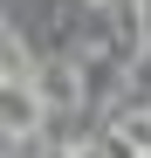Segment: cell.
Masks as SVG:
<instances>
[{
	"label": "cell",
	"instance_id": "cell-1",
	"mask_svg": "<svg viewBox=\"0 0 151 158\" xmlns=\"http://www.w3.org/2000/svg\"><path fill=\"white\" fill-rule=\"evenodd\" d=\"M41 89L35 83H7V96H0V124H7V144L21 151V144H35V131H41Z\"/></svg>",
	"mask_w": 151,
	"mask_h": 158
},
{
	"label": "cell",
	"instance_id": "cell-2",
	"mask_svg": "<svg viewBox=\"0 0 151 158\" xmlns=\"http://www.w3.org/2000/svg\"><path fill=\"white\" fill-rule=\"evenodd\" d=\"M35 89H41V103H48V110H83V69H76V62H41L35 69Z\"/></svg>",
	"mask_w": 151,
	"mask_h": 158
},
{
	"label": "cell",
	"instance_id": "cell-3",
	"mask_svg": "<svg viewBox=\"0 0 151 158\" xmlns=\"http://www.w3.org/2000/svg\"><path fill=\"white\" fill-rule=\"evenodd\" d=\"M117 131H124L137 151H151V110H144V103H137V110H124V117H117Z\"/></svg>",
	"mask_w": 151,
	"mask_h": 158
},
{
	"label": "cell",
	"instance_id": "cell-4",
	"mask_svg": "<svg viewBox=\"0 0 151 158\" xmlns=\"http://www.w3.org/2000/svg\"><path fill=\"white\" fill-rule=\"evenodd\" d=\"M83 7H117V0H83Z\"/></svg>",
	"mask_w": 151,
	"mask_h": 158
},
{
	"label": "cell",
	"instance_id": "cell-5",
	"mask_svg": "<svg viewBox=\"0 0 151 158\" xmlns=\"http://www.w3.org/2000/svg\"><path fill=\"white\" fill-rule=\"evenodd\" d=\"M41 158H76V151H41Z\"/></svg>",
	"mask_w": 151,
	"mask_h": 158
},
{
	"label": "cell",
	"instance_id": "cell-6",
	"mask_svg": "<svg viewBox=\"0 0 151 158\" xmlns=\"http://www.w3.org/2000/svg\"><path fill=\"white\" fill-rule=\"evenodd\" d=\"M137 158H151V151H137Z\"/></svg>",
	"mask_w": 151,
	"mask_h": 158
}]
</instances>
